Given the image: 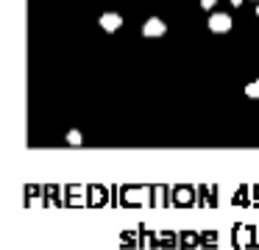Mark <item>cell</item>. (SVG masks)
I'll return each instance as SVG.
<instances>
[{
	"label": "cell",
	"mask_w": 259,
	"mask_h": 250,
	"mask_svg": "<svg viewBox=\"0 0 259 250\" xmlns=\"http://www.w3.org/2000/svg\"><path fill=\"white\" fill-rule=\"evenodd\" d=\"M164 33H167V22L162 17H148L145 25H142V36H148V39H162Z\"/></svg>",
	"instance_id": "cell-1"
},
{
	"label": "cell",
	"mask_w": 259,
	"mask_h": 250,
	"mask_svg": "<svg viewBox=\"0 0 259 250\" xmlns=\"http://www.w3.org/2000/svg\"><path fill=\"white\" fill-rule=\"evenodd\" d=\"M231 25H234L231 17L223 14V11H212V14H209V31L212 33H229Z\"/></svg>",
	"instance_id": "cell-2"
},
{
	"label": "cell",
	"mask_w": 259,
	"mask_h": 250,
	"mask_svg": "<svg viewBox=\"0 0 259 250\" xmlns=\"http://www.w3.org/2000/svg\"><path fill=\"white\" fill-rule=\"evenodd\" d=\"M101 28L106 33H114L123 28V17L117 14V11H106V14H101Z\"/></svg>",
	"instance_id": "cell-3"
},
{
	"label": "cell",
	"mask_w": 259,
	"mask_h": 250,
	"mask_svg": "<svg viewBox=\"0 0 259 250\" xmlns=\"http://www.w3.org/2000/svg\"><path fill=\"white\" fill-rule=\"evenodd\" d=\"M245 94H248V97H256V100H259V81L245 83Z\"/></svg>",
	"instance_id": "cell-4"
},
{
	"label": "cell",
	"mask_w": 259,
	"mask_h": 250,
	"mask_svg": "<svg viewBox=\"0 0 259 250\" xmlns=\"http://www.w3.org/2000/svg\"><path fill=\"white\" fill-rule=\"evenodd\" d=\"M81 142H84L81 131H70V133H67V144H81Z\"/></svg>",
	"instance_id": "cell-5"
},
{
	"label": "cell",
	"mask_w": 259,
	"mask_h": 250,
	"mask_svg": "<svg viewBox=\"0 0 259 250\" xmlns=\"http://www.w3.org/2000/svg\"><path fill=\"white\" fill-rule=\"evenodd\" d=\"M214 6H218V0H201V9L203 11H212Z\"/></svg>",
	"instance_id": "cell-6"
},
{
	"label": "cell",
	"mask_w": 259,
	"mask_h": 250,
	"mask_svg": "<svg viewBox=\"0 0 259 250\" xmlns=\"http://www.w3.org/2000/svg\"><path fill=\"white\" fill-rule=\"evenodd\" d=\"M242 3H245V0H231V6H242Z\"/></svg>",
	"instance_id": "cell-7"
},
{
	"label": "cell",
	"mask_w": 259,
	"mask_h": 250,
	"mask_svg": "<svg viewBox=\"0 0 259 250\" xmlns=\"http://www.w3.org/2000/svg\"><path fill=\"white\" fill-rule=\"evenodd\" d=\"M256 17H259V6H256Z\"/></svg>",
	"instance_id": "cell-8"
},
{
	"label": "cell",
	"mask_w": 259,
	"mask_h": 250,
	"mask_svg": "<svg viewBox=\"0 0 259 250\" xmlns=\"http://www.w3.org/2000/svg\"><path fill=\"white\" fill-rule=\"evenodd\" d=\"M256 3H259V0H256Z\"/></svg>",
	"instance_id": "cell-9"
}]
</instances>
